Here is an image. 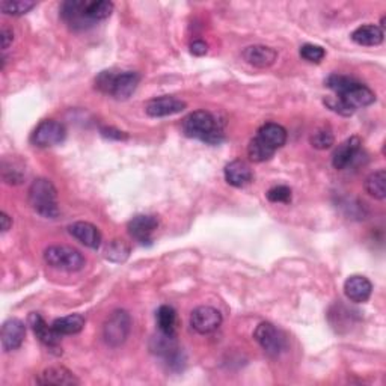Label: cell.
I'll return each instance as SVG.
<instances>
[{
  "mask_svg": "<svg viewBox=\"0 0 386 386\" xmlns=\"http://www.w3.org/2000/svg\"><path fill=\"white\" fill-rule=\"evenodd\" d=\"M327 88L335 92V97L340 98L347 107L353 112L356 109L371 106L376 101V94L369 88L352 77L341 76V74H332L326 80Z\"/></svg>",
  "mask_w": 386,
  "mask_h": 386,
  "instance_id": "obj_1",
  "label": "cell"
},
{
  "mask_svg": "<svg viewBox=\"0 0 386 386\" xmlns=\"http://www.w3.org/2000/svg\"><path fill=\"white\" fill-rule=\"evenodd\" d=\"M183 131L187 138L198 139L210 145H219L223 140V131L219 122L205 110H196L183 121Z\"/></svg>",
  "mask_w": 386,
  "mask_h": 386,
  "instance_id": "obj_2",
  "label": "cell"
},
{
  "mask_svg": "<svg viewBox=\"0 0 386 386\" xmlns=\"http://www.w3.org/2000/svg\"><path fill=\"white\" fill-rule=\"evenodd\" d=\"M139 74L133 71H101L96 79V88L117 100H127L139 84Z\"/></svg>",
  "mask_w": 386,
  "mask_h": 386,
  "instance_id": "obj_3",
  "label": "cell"
},
{
  "mask_svg": "<svg viewBox=\"0 0 386 386\" xmlns=\"http://www.w3.org/2000/svg\"><path fill=\"white\" fill-rule=\"evenodd\" d=\"M29 201L32 209L43 218L54 219L59 216L58 192L50 180L36 178L29 187Z\"/></svg>",
  "mask_w": 386,
  "mask_h": 386,
  "instance_id": "obj_4",
  "label": "cell"
},
{
  "mask_svg": "<svg viewBox=\"0 0 386 386\" xmlns=\"http://www.w3.org/2000/svg\"><path fill=\"white\" fill-rule=\"evenodd\" d=\"M44 261L53 269L64 272H79L87 265L82 253L71 246L54 244L44 251Z\"/></svg>",
  "mask_w": 386,
  "mask_h": 386,
  "instance_id": "obj_5",
  "label": "cell"
},
{
  "mask_svg": "<svg viewBox=\"0 0 386 386\" xmlns=\"http://www.w3.org/2000/svg\"><path fill=\"white\" fill-rule=\"evenodd\" d=\"M131 317L124 309H117L112 313L103 326V338L112 347L124 344L130 335Z\"/></svg>",
  "mask_w": 386,
  "mask_h": 386,
  "instance_id": "obj_6",
  "label": "cell"
},
{
  "mask_svg": "<svg viewBox=\"0 0 386 386\" xmlns=\"http://www.w3.org/2000/svg\"><path fill=\"white\" fill-rule=\"evenodd\" d=\"M65 135H67V131H65V127L61 122L54 119H45L34 130L31 140L35 147L49 148L64 142Z\"/></svg>",
  "mask_w": 386,
  "mask_h": 386,
  "instance_id": "obj_7",
  "label": "cell"
},
{
  "mask_svg": "<svg viewBox=\"0 0 386 386\" xmlns=\"http://www.w3.org/2000/svg\"><path fill=\"white\" fill-rule=\"evenodd\" d=\"M253 338L270 356H278L287 346L284 334L272 323H260L253 332Z\"/></svg>",
  "mask_w": 386,
  "mask_h": 386,
  "instance_id": "obj_8",
  "label": "cell"
},
{
  "mask_svg": "<svg viewBox=\"0 0 386 386\" xmlns=\"http://www.w3.org/2000/svg\"><path fill=\"white\" fill-rule=\"evenodd\" d=\"M222 314L213 306H198L191 314V326L195 332L209 335L218 331L222 325Z\"/></svg>",
  "mask_w": 386,
  "mask_h": 386,
  "instance_id": "obj_9",
  "label": "cell"
},
{
  "mask_svg": "<svg viewBox=\"0 0 386 386\" xmlns=\"http://www.w3.org/2000/svg\"><path fill=\"white\" fill-rule=\"evenodd\" d=\"M158 228V219L151 214H138L127 225L128 234L136 242L149 244L153 240V234Z\"/></svg>",
  "mask_w": 386,
  "mask_h": 386,
  "instance_id": "obj_10",
  "label": "cell"
},
{
  "mask_svg": "<svg viewBox=\"0 0 386 386\" xmlns=\"http://www.w3.org/2000/svg\"><path fill=\"white\" fill-rule=\"evenodd\" d=\"M186 109V103L177 97H158L153 98L147 103L145 112L148 117L153 118H165V117H172L177 114H181Z\"/></svg>",
  "mask_w": 386,
  "mask_h": 386,
  "instance_id": "obj_11",
  "label": "cell"
},
{
  "mask_svg": "<svg viewBox=\"0 0 386 386\" xmlns=\"http://www.w3.org/2000/svg\"><path fill=\"white\" fill-rule=\"evenodd\" d=\"M87 0H68L61 6V15L73 29H88L92 23L84 15Z\"/></svg>",
  "mask_w": 386,
  "mask_h": 386,
  "instance_id": "obj_12",
  "label": "cell"
},
{
  "mask_svg": "<svg viewBox=\"0 0 386 386\" xmlns=\"http://www.w3.org/2000/svg\"><path fill=\"white\" fill-rule=\"evenodd\" d=\"M26 336V326L18 318H9L2 326V347L5 352L20 348Z\"/></svg>",
  "mask_w": 386,
  "mask_h": 386,
  "instance_id": "obj_13",
  "label": "cell"
},
{
  "mask_svg": "<svg viewBox=\"0 0 386 386\" xmlns=\"http://www.w3.org/2000/svg\"><path fill=\"white\" fill-rule=\"evenodd\" d=\"M373 293V284L369 278L361 275H353L344 282V295L348 300L355 304H364L370 299Z\"/></svg>",
  "mask_w": 386,
  "mask_h": 386,
  "instance_id": "obj_14",
  "label": "cell"
},
{
  "mask_svg": "<svg viewBox=\"0 0 386 386\" xmlns=\"http://www.w3.org/2000/svg\"><path fill=\"white\" fill-rule=\"evenodd\" d=\"M359 151H361V139L357 136L348 138L335 149V153L332 156L334 168L338 169V171H343V169L348 168L355 162Z\"/></svg>",
  "mask_w": 386,
  "mask_h": 386,
  "instance_id": "obj_15",
  "label": "cell"
},
{
  "mask_svg": "<svg viewBox=\"0 0 386 386\" xmlns=\"http://www.w3.org/2000/svg\"><path fill=\"white\" fill-rule=\"evenodd\" d=\"M276 58L278 53L267 45H251L243 50V59L255 68H269Z\"/></svg>",
  "mask_w": 386,
  "mask_h": 386,
  "instance_id": "obj_16",
  "label": "cell"
},
{
  "mask_svg": "<svg viewBox=\"0 0 386 386\" xmlns=\"http://www.w3.org/2000/svg\"><path fill=\"white\" fill-rule=\"evenodd\" d=\"M70 234L74 239L79 240L83 246L91 249H98L101 244V232L100 230L89 222H76L68 227Z\"/></svg>",
  "mask_w": 386,
  "mask_h": 386,
  "instance_id": "obj_17",
  "label": "cell"
},
{
  "mask_svg": "<svg viewBox=\"0 0 386 386\" xmlns=\"http://www.w3.org/2000/svg\"><path fill=\"white\" fill-rule=\"evenodd\" d=\"M29 326L32 327V331L36 335V338H38V340L44 346H47L49 348H56V350H58L61 335L54 331L53 326L47 325L45 320L40 314L32 313L29 316Z\"/></svg>",
  "mask_w": 386,
  "mask_h": 386,
  "instance_id": "obj_18",
  "label": "cell"
},
{
  "mask_svg": "<svg viewBox=\"0 0 386 386\" xmlns=\"http://www.w3.org/2000/svg\"><path fill=\"white\" fill-rule=\"evenodd\" d=\"M253 174L251 166L243 160H234L225 168V180L234 187H243L252 181Z\"/></svg>",
  "mask_w": 386,
  "mask_h": 386,
  "instance_id": "obj_19",
  "label": "cell"
},
{
  "mask_svg": "<svg viewBox=\"0 0 386 386\" xmlns=\"http://www.w3.org/2000/svg\"><path fill=\"white\" fill-rule=\"evenodd\" d=\"M257 138L276 151V149L282 148L287 142V130L276 124V122H267V124L260 127Z\"/></svg>",
  "mask_w": 386,
  "mask_h": 386,
  "instance_id": "obj_20",
  "label": "cell"
},
{
  "mask_svg": "<svg viewBox=\"0 0 386 386\" xmlns=\"http://www.w3.org/2000/svg\"><path fill=\"white\" fill-rule=\"evenodd\" d=\"M38 383L41 385H79L80 380L65 366H50L40 374Z\"/></svg>",
  "mask_w": 386,
  "mask_h": 386,
  "instance_id": "obj_21",
  "label": "cell"
},
{
  "mask_svg": "<svg viewBox=\"0 0 386 386\" xmlns=\"http://www.w3.org/2000/svg\"><path fill=\"white\" fill-rule=\"evenodd\" d=\"M350 38L353 43L359 45L374 47L383 41V31L376 24H364L352 32Z\"/></svg>",
  "mask_w": 386,
  "mask_h": 386,
  "instance_id": "obj_22",
  "label": "cell"
},
{
  "mask_svg": "<svg viewBox=\"0 0 386 386\" xmlns=\"http://www.w3.org/2000/svg\"><path fill=\"white\" fill-rule=\"evenodd\" d=\"M52 326L61 336L62 335H76L83 331L84 318L80 314H73V316L56 318L52 323Z\"/></svg>",
  "mask_w": 386,
  "mask_h": 386,
  "instance_id": "obj_23",
  "label": "cell"
},
{
  "mask_svg": "<svg viewBox=\"0 0 386 386\" xmlns=\"http://www.w3.org/2000/svg\"><path fill=\"white\" fill-rule=\"evenodd\" d=\"M112 11H114V3L107 2V0H96V2H87L84 5V15L92 24L106 20Z\"/></svg>",
  "mask_w": 386,
  "mask_h": 386,
  "instance_id": "obj_24",
  "label": "cell"
},
{
  "mask_svg": "<svg viewBox=\"0 0 386 386\" xmlns=\"http://www.w3.org/2000/svg\"><path fill=\"white\" fill-rule=\"evenodd\" d=\"M156 320H157V326L160 329V332L169 336H175L177 313L172 306L169 305L160 306L156 313Z\"/></svg>",
  "mask_w": 386,
  "mask_h": 386,
  "instance_id": "obj_25",
  "label": "cell"
},
{
  "mask_svg": "<svg viewBox=\"0 0 386 386\" xmlns=\"http://www.w3.org/2000/svg\"><path fill=\"white\" fill-rule=\"evenodd\" d=\"M365 191L369 192L376 200L383 201L386 196V172L385 169H379L366 177L365 180Z\"/></svg>",
  "mask_w": 386,
  "mask_h": 386,
  "instance_id": "obj_26",
  "label": "cell"
},
{
  "mask_svg": "<svg viewBox=\"0 0 386 386\" xmlns=\"http://www.w3.org/2000/svg\"><path fill=\"white\" fill-rule=\"evenodd\" d=\"M275 153H276L275 149H272L270 147H267L258 138H253L248 145V156H249V158L252 160V162H255V163L266 162V160L272 158Z\"/></svg>",
  "mask_w": 386,
  "mask_h": 386,
  "instance_id": "obj_27",
  "label": "cell"
},
{
  "mask_svg": "<svg viewBox=\"0 0 386 386\" xmlns=\"http://www.w3.org/2000/svg\"><path fill=\"white\" fill-rule=\"evenodd\" d=\"M128 255H130V246L124 240H112L105 249V257L109 261H114V262L126 261Z\"/></svg>",
  "mask_w": 386,
  "mask_h": 386,
  "instance_id": "obj_28",
  "label": "cell"
},
{
  "mask_svg": "<svg viewBox=\"0 0 386 386\" xmlns=\"http://www.w3.org/2000/svg\"><path fill=\"white\" fill-rule=\"evenodd\" d=\"M35 6L36 3L31 2V0H3L0 3V9L6 15H23L29 13Z\"/></svg>",
  "mask_w": 386,
  "mask_h": 386,
  "instance_id": "obj_29",
  "label": "cell"
},
{
  "mask_svg": "<svg viewBox=\"0 0 386 386\" xmlns=\"http://www.w3.org/2000/svg\"><path fill=\"white\" fill-rule=\"evenodd\" d=\"M300 56L311 64H318L325 59L326 52L323 47L316 45V44H305L300 47Z\"/></svg>",
  "mask_w": 386,
  "mask_h": 386,
  "instance_id": "obj_30",
  "label": "cell"
},
{
  "mask_svg": "<svg viewBox=\"0 0 386 386\" xmlns=\"http://www.w3.org/2000/svg\"><path fill=\"white\" fill-rule=\"evenodd\" d=\"M311 145L317 149H327L331 148L335 142V138L329 130H317L316 133L311 136Z\"/></svg>",
  "mask_w": 386,
  "mask_h": 386,
  "instance_id": "obj_31",
  "label": "cell"
},
{
  "mask_svg": "<svg viewBox=\"0 0 386 386\" xmlns=\"http://www.w3.org/2000/svg\"><path fill=\"white\" fill-rule=\"evenodd\" d=\"M267 200L273 204L291 202V189L287 186H275L267 192Z\"/></svg>",
  "mask_w": 386,
  "mask_h": 386,
  "instance_id": "obj_32",
  "label": "cell"
},
{
  "mask_svg": "<svg viewBox=\"0 0 386 386\" xmlns=\"http://www.w3.org/2000/svg\"><path fill=\"white\" fill-rule=\"evenodd\" d=\"M325 105L329 107V109H332L334 112H336V114H340V115H344V117H348V115H352L353 114V110L350 107H347L344 103L340 100V98H336V97H331V98H326L325 100Z\"/></svg>",
  "mask_w": 386,
  "mask_h": 386,
  "instance_id": "obj_33",
  "label": "cell"
},
{
  "mask_svg": "<svg viewBox=\"0 0 386 386\" xmlns=\"http://www.w3.org/2000/svg\"><path fill=\"white\" fill-rule=\"evenodd\" d=\"M207 50H209V45H207V43H204L201 40H196L191 44V52L195 56H204L207 53Z\"/></svg>",
  "mask_w": 386,
  "mask_h": 386,
  "instance_id": "obj_34",
  "label": "cell"
},
{
  "mask_svg": "<svg viewBox=\"0 0 386 386\" xmlns=\"http://www.w3.org/2000/svg\"><path fill=\"white\" fill-rule=\"evenodd\" d=\"M14 41V32L11 29H8V27H3L2 29V49L6 50L9 45L13 44Z\"/></svg>",
  "mask_w": 386,
  "mask_h": 386,
  "instance_id": "obj_35",
  "label": "cell"
},
{
  "mask_svg": "<svg viewBox=\"0 0 386 386\" xmlns=\"http://www.w3.org/2000/svg\"><path fill=\"white\" fill-rule=\"evenodd\" d=\"M101 133L107 136V138H115V139H126L127 136L122 133V131H118V130H114V128H103Z\"/></svg>",
  "mask_w": 386,
  "mask_h": 386,
  "instance_id": "obj_36",
  "label": "cell"
},
{
  "mask_svg": "<svg viewBox=\"0 0 386 386\" xmlns=\"http://www.w3.org/2000/svg\"><path fill=\"white\" fill-rule=\"evenodd\" d=\"M0 222H2V232H6L9 228L13 227V221L5 211L0 213Z\"/></svg>",
  "mask_w": 386,
  "mask_h": 386,
  "instance_id": "obj_37",
  "label": "cell"
}]
</instances>
